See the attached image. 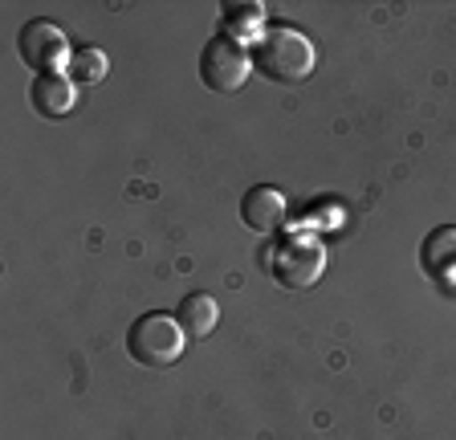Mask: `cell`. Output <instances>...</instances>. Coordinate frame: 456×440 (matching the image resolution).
I'll list each match as a JSON object with an SVG mask.
<instances>
[{"mask_svg": "<svg viewBox=\"0 0 456 440\" xmlns=\"http://www.w3.org/2000/svg\"><path fill=\"white\" fill-rule=\"evenodd\" d=\"M240 220H245L253 232H277L285 220V196L269 183H256V188L245 191V200H240Z\"/></svg>", "mask_w": 456, "mask_h": 440, "instance_id": "cell-6", "label": "cell"}, {"mask_svg": "<svg viewBox=\"0 0 456 440\" xmlns=\"http://www.w3.org/2000/svg\"><path fill=\"white\" fill-rule=\"evenodd\" d=\"M428 273H436L440 281L456 278V229H436L424 240V253H419Z\"/></svg>", "mask_w": 456, "mask_h": 440, "instance_id": "cell-9", "label": "cell"}, {"mask_svg": "<svg viewBox=\"0 0 456 440\" xmlns=\"http://www.w3.org/2000/svg\"><path fill=\"white\" fill-rule=\"evenodd\" d=\"M269 273L285 289H310L326 273V245L314 232H289L277 240L273 257H269Z\"/></svg>", "mask_w": 456, "mask_h": 440, "instance_id": "cell-2", "label": "cell"}, {"mask_svg": "<svg viewBox=\"0 0 456 440\" xmlns=\"http://www.w3.org/2000/svg\"><path fill=\"white\" fill-rule=\"evenodd\" d=\"M269 12L261 9V4H228L224 9V29L228 37L237 41V37H261V25H265Z\"/></svg>", "mask_w": 456, "mask_h": 440, "instance_id": "cell-10", "label": "cell"}, {"mask_svg": "<svg viewBox=\"0 0 456 440\" xmlns=\"http://www.w3.org/2000/svg\"><path fill=\"white\" fill-rule=\"evenodd\" d=\"M33 106H37V115L45 118H66L69 110L77 106V82L69 74H41L28 90Z\"/></svg>", "mask_w": 456, "mask_h": 440, "instance_id": "cell-7", "label": "cell"}, {"mask_svg": "<svg viewBox=\"0 0 456 440\" xmlns=\"http://www.w3.org/2000/svg\"><path fill=\"white\" fill-rule=\"evenodd\" d=\"M175 322H180V330L188 338H208L212 330H216L220 322V306L212 294H188L180 302V310H175Z\"/></svg>", "mask_w": 456, "mask_h": 440, "instance_id": "cell-8", "label": "cell"}, {"mask_svg": "<svg viewBox=\"0 0 456 440\" xmlns=\"http://www.w3.org/2000/svg\"><path fill=\"white\" fill-rule=\"evenodd\" d=\"M183 330L175 318L167 314H142L134 318V326L126 330V351L134 363L142 367H171L183 354Z\"/></svg>", "mask_w": 456, "mask_h": 440, "instance_id": "cell-3", "label": "cell"}, {"mask_svg": "<svg viewBox=\"0 0 456 440\" xmlns=\"http://www.w3.org/2000/svg\"><path fill=\"white\" fill-rule=\"evenodd\" d=\"M248 66H253V61H248L245 49L228 37V33H220V37H212L208 45H204V53H200V82L208 90H216V94H237V90L245 86Z\"/></svg>", "mask_w": 456, "mask_h": 440, "instance_id": "cell-4", "label": "cell"}, {"mask_svg": "<svg viewBox=\"0 0 456 440\" xmlns=\"http://www.w3.org/2000/svg\"><path fill=\"white\" fill-rule=\"evenodd\" d=\"M106 74H110V61H106V53H102V49H94V45L77 49L74 58H69V77H74V82L98 86Z\"/></svg>", "mask_w": 456, "mask_h": 440, "instance_id": "cell-11", "label": "cell"}, {"mask_svg": "<svg viewBox=\"0 0 456 440\" xmlns=\"http://www.w3.org/2000/svg\"><path fill=\"white\" fill-rule=\"evenodd\" d=\"M248 61L277 86H297L314 74V45L297 29H265L253 41Z\"/></svg>", "mask_w": 456, "mask_h": 440, "instance_id": "cell-1", "label": "cell"}, {"mask_svg": "<svg viewBox=\"0 0 456 440\" xmlns=\"http://www.w3.org/2000/svg\"><path fill=\"white\" fill-rule=\"evenodd\" d=\"M20 58H25L28 69H53L61 61H69V41L66 33L49 25V20H28L25 29H20Z\"/></svg>", "mask_w": 456, "mask_h": 440, "instance_id": "cell-5", "label": "cell"}]
</instances>
